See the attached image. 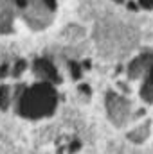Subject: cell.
<instances>
[{"label":"cell","instance_id":"6da1fadb","mask_svg":"<svg viewBox=\"0 0 153 154\" xmlns=\"http://www.w3.org/2000/svg\"><path fill=\"white\" fill-rule=\"evenodd\" d=\"M56 106V93L49 84H41L27 91L20 100V111L24 116L40 118L47 116L54 111Z\"/></svg>","mask_w":153,"mask_h":154},{"label":"cell","instance_id":"7a4b0ae2","mask_svg":"<svg viewBox=\"0 0 153 154\" xmlns=\"http://www.w3.org/2000/svg\"><path fill=\"white\" fill-rule=\"evenodd\" d=\"M34 70H36V74H40L41 77H49V79H56V77H58L54 66H52L49 61H36Z\"/></svg>","mask_w":153,"mask_h":154},{"label":"cell","instance_id":"3957f363","mask_svg":"<svg viewBox=\"0 0 153 154\" xmlns=\"http://www.w3.org/2000/svg\"><path fill=\"white\" fill-rule=\"evenodd\" d=\"M5 104H7V90L2 88V90H0V106L5 108Z\"/></svg>","mask_w":153,"mask_h":154},{"label":"cell","instance_id":"277c9868","mask_svg":"<svg viewBox=\"0 0 153 154\" xmlns=\"http://www.w3.org/2000/svg\"><path fill=\"white\" fill-rule=\"evenodd\" d=\"M148 84L153 88V68H151V72H150V81H148Z\"/></svg>","mask_w":153,"mask_h":154}]
</instances>
